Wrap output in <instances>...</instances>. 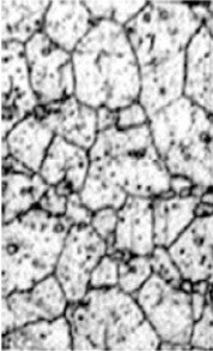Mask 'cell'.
Masks as SVG:
<instances>
[{"instance_id":"6da1fadb","label":"cell","mask_w":213,"mask_h":351,"mask_svg":"<svg viewBox=\"0 0 213 351\" xmlns=\"http://www.w3.org/2000/svg\"><path fill=\"white\" fill-rule=\"evenodd\" d=\"M72 58L79 101L119 111L139 100L141 66L125 27L98 21Z\"/></svg>"},{"instance_id":"7a4b0ae2","label":"cell","mask_w":213,"mask_h":351,"mask_svg":"<svg viewBox=\"0 0 213 351\" xmlns=\"http://www.w3.org/2000/svg\"><path fill=\"white\" fill-rule=\"evenodd\" d=\"M73 350H160V339L133 295L122 289H90L71 303Z\"/></svg>"},{"instance_id":"3957f363","label":"cell","mask_w":213,"mask_h":351,"mask_svg":"<svg viewBox=\"0 0 213 351\" xmlns=\"http://www.w3.org/2000/svg\"><path fill=\"white\" fill-rule=\"evenodd\" d=\"M71 224L40 207L1 228V298L53 276Z\"/></svg>"},{"instance_id":"277c9868","label":"cell","mask_w":213,"mask_h":351,"mask_svg":"<svg viewBox=\"0 0 213 351\" xmlns=\"http://www.w3.org/2000/svg\"><path fill=\"white\" fill-rule=\"evenodd\" d=\"M149 127L170 175L192 182L199 197L213 191V114L184 97L150 117Z\"/></svg>"},{"instance_id":"5b68a950","label":"cell","mask_w":213,"mask_h":351,"mask_svg":"<svg viewBox=\"0 0 213 351\" xmlns=\"http://www.w3.org/2000/svg\"><path fill=\"white\" fill-rule=\"evenodd\" d=\"M90 154V172L128 196L155 199L170 193L171 175L156 149L149 124L131 130L101 132Z\"/></svg>"},{"instance_id":"8992f818","label":"cell","mask_w":213,"mask_h":351,"mask_svg":"<svg viewBox=\"0 0 213 351\" xmlns=\"http://www.w3.org/2000/svg\"><path fill=\"white\" fill-rule=\"evenodd\" d=\"M203 25L190 3L147 1L125 29L141 70L186 59L190 41Z\"/></svg>"},{"instance_id":"52a82bcc","label":"cell","mask_w":213,"mask_h":351,"mask_svg":"<svg viewBox=\"0 0 213 351\" xmlns=\"http://www.w3.org/2000/svg\"><path fill=\"white\" fill-rule=\"evenodd\" d=\"M134 298L160 339V350H190L192 291L175 287L154 274Z\"/></svg>"},{"instance_id":"ba28073f","label":"cell","mask_w":213,"mask_h":351,"mask_svg":"<svg viewBox=\"0 0 213 351\" xmlns=\"http://www.w3.org/2000/svg\"><path fill=\"white\" fill-rule=\"evenodd\" d=\"M25 54L31 86L41 106L74 95L72 53L60 49L40 32L25 45Z\"/></svg>"},{"instance_id":"9c48e42d","label":"cell","mask_w":213,"mask_h":351,"mask_svg":"<svg viewBox=\"0 0 213 351\" xmlns=\"http://www.w3.org/2000/svg\"><path fill=\"white\" fill-rule=\"evenodd\" d=\"M106 254L108 244L90 225H74L68 230L54 276L70 303L85 298L90 290L92 271Z\"/></svg>"},{"instance_id":"30bf717a","label":"cell","mask_w":213,"mask_h":351,"mask_svg":"<svg viewBox=\"0 0 213 351\" xmlns=\"http://www.w3.org/2000/svg\"><path fill=\"white\" fill-rule=\"evenodd\" d=\"M39 106L30 81L25 45L1 44V138Z\"/></svg>"},{"instance_id":"8fae6325","label":"cell","mask_w":213,"mask_h":351,"mask_svg":"<svg viewBox=\"0 0 213 351\" xmlns=\"http://www.w3.org/2000/svg\"><path fill=\"white\" fill-rule=\"evenodd\" d=\"M168 250L186 282L212 287L213 210L197 215Z\"/></svg>"},{"instance_id":"7c38bea8","label":"cell","mask_w":213,"mask_h":351,"mask_svg":"<svg viewBox=\"0 0 213 351\" xmlns=\"http://www.w3.org/2000/svg\"><path fill=\"white\" fill-rule=\"evenodd\" d=\"M35 114L54 132L55 136L90 151L100 134L97 110L71 98L36 108Z\"/></svg>"},{"instance_id":"4fadbf2b","label":"cell","mask_w":213,"mask_h":351,"mask_svg":"<svg viewBox=\"0 0 213 351\" xmlns=\"http://www.w3.org/2000/svg\"><path fill=\"white\" fill-rule=\"evenodd\" d=\"M1 303L12 314L15 328L31 322L63 317L71 304L54 274L35 284L33 288L1 298Z\"/></svg>"},{"instance_id":"5bb4252c","label":"cell","mask_w":213,"mask_h":351,"mask_svg":"<svg viewBox=\"0 0 213 351\" xmlns=\"http://www.w3.org/2000/svg\"><path fill=\"white\" fill-rule=\"evenodd\" d=\"M90 170L89 151L61 137H54L39 173L49 186L63 195L81 193Z\"/></svg>"},{"instance_id":"9a60e30c","label":"cell","mask_w":213,"mask_h":351,"mask_svg":"<svg viewBox=\"0 0 213 351\" xmlns=\"http://www.w3.org/2000/svg\"><path fill=\"white\" fill-rule=\"evenodd\" d=\"M152 199L128 196L117 210V225L113 248L130 255L150 256L155 250Z\"/></svg>"},{"instance_id":"2e32d148","label":"cell","mask_w":213,"mask_h":351,"mask_svg":"<svg viewBox=\"0 0 213 351\" xmlns=\"http://www.w3.org/2000/svg\"><path fill=\"white\" fill-rule=\"evenodd\" d=\"M184 97L213 114V38L203 25L186 52Z\"/></svg>"},{"instance_id":"e0dca14e","label":"cell","mask_w":213,"mask_h":351,"mask_svg":"<svg viewBox=\"0 0 213 351\" xmlns=\"http://www.w3.org/2000/svg\"><path fill=\"white\" fill-rule=\"evenodd\" d=\"M54 137V132L33 113L17 123L1 138V156L3 159L12 156L27 169L39 173Z\"/></svg>"},{"instance_id":"ac0fdd59","label":"cell","mask_w":213,"mask_h":351,"mask_svg":"<svg viewBox=\"0 0 213 351\" xmlns=\"http://www.w3.org/2000/svg\"><path fill=\"white\" fill-rule=\"evenodd\" d=\"M95 23L84 1H51L42 33L60 49L73 53Z\"/></svg>"},{"instance_id":"d6986e66","label":"cell","mask_w":213,"mask_h":351,"mask_svg":"<svg viewBox=\"0 0 213 351\" xmlns=\"http://www.w3.org/2000/svg\"><path fill=\"white\" fill-rule=\"evenodd\" d=\"M200 197L168 193L152 199L156 247L169 248L197 217Z\"/></svg>"},{"instance_id":"ffe728a7","label":"cell","mask_w":213,"mask_h":351,"mask_svg":"<svg viewBox=\"0 0 213 351\" xmlns=\"http://www.w3.org/2000/svg\"><path fill=\"white\" fill-rule=\"evenodd\" d=\"M1 337L3 350H73L71 324L66 315L27 324Z\"/></svg>"},{"instance_id":"44dd1931","label":"cell","mask_w":213,"mask_h":351,"mask_svg":"<svg viewBox=\"0 0 213 351\" xmlns=\"http://www.w3.org/2000/svg\"><path fill=\"white\" fill-rule=\"evenodd\" d=\"M48 189L44 178L33 171L3 172V224L34 210Z\"/></svg>"},{"instance_id":"7402d4cb","label":"cell","mask_w":213,"mask_h":351,"mask_svg":"<svg viewBox=\"0 0 213 351\" xmlns=\"http://www.w3.org/2000/svg\"><path fill=\"white\" fill-rule=\"evenodd\" d=\"M51 1H1V44L25 45L44 28Z\"/></svg>"},{"instance_id":"603a6c76","label":"cell","mask_w":213,"mask_h":351,"mask_svg":"<svg viewBox=\"0 0 213 351\" xmlns=\"http://www.w3.org/2000/svg\"><path fill=\"white\" fill-rule=\"evenodd\" d=\"M79 194L83 202L92 212L109 207L120 210L128 199V195L125 191L113 186L112 183H109L103 177L90 171L87 175V182Z\"/></svg>"},{"instance_id":"cb8c5ba5","label":"cell","mask_w":213,"mask_h":351,"mask_svg":"<svg viewBox=\"0 0 213 351\" xmlns=\"http://www.w3.org/2000/svg\"><path fill=\"white\" fill-rule=\"evenodd\" d=\"M108 254H111L119 261L117 288L122 289L125 293L134 296L154 274L150 256L130 255L117 250Z\"/></svg>"},{"instance_id":"d4e9b609","label":"cell","mask_w":213,"mask_h":351,"mask_svg":"<svg viewBox=\"0 0 213 351\" xmlns=\"http://www.w3.org/2000/svg\"><path fill=\"white\" fill-rule=\"evenodd\" d=\"M92 19L126 27L141 14L147 1H84Z\"/></svg>"},{"instance_id":"484cf974","label":"cell","mask_w":213,"mask_h":351,"mask_svg":"<svg viewBox=\"0 0 213 351\" xmlns=\"http://www.w3.org/2000/svg\"><path fill=\"white\" fill-rule=\"evenodd\" d=\"M150 261L154 274L165 279V282L182 288L184 277L178 265L175 263L174 258H171L168 248L156 247L155 250L151 253Z\"/></svg>"},{"instance_id":"4316f807","label":"cell","mask_w":213,"mask_h":351,"mask_svg":"<svg viewBox=\"0 0 213 351\" xmlns=\"http://www.w3.org/2000/svg\"><path fill=\"white\" fill-rule=\"evenodd\" d=\"M189 346L190 350H213V308L210 298L203 315L194 322Z\"/></svg>"},{"instance_id":"83f0119b","label":"cell","mask_w":213,"mask_h":351,"mask_svg":"<svg viewBox=\"0 0 213 351\" xmlns=\"http://www.w3.org/2000/svg\"><path fill=\"white\" fill-rule=\"evenodd\" d=\"M119 284V261L111 254H106L92 271L90 289L115 288Z\"/></svg>"},{"instance_id":"f1b7e54d","label":"cell","mask_w":213,"mask_h":351,"mask_svg":"<svg viewBox=\"0 0 213 351\" xmlns=\"http://www.w3.org/2000/svg\"><path fill=\"white\" fill-rule=\"evenodd\" d=\"M117 225V210L115 208H102L94 212L92 215L90 226L102 239L106 241V243L108 244V252L113 248Z\"/></svg>"},{"instance_id":"f546056e","label":"cell","mask_w":213,"mask_h":351,"mask_svg":"<svg viewBox=\"0 0 213 351\" xmlns=\"http://www.w3.org/2000/svg\"><path fill=\"white\" fill-rule=\"evenodd\" d=\"M150 121L149 114L139 101L131 104L117 111V125L119 130H131L147 125Z\"/></svg>"},{"instance_id":"4dcf8cb0","label":"cell","mask_w":213,"mask_h":351,"mask_svg":"<svg viewBox=\"0 0 213 351\" xmlns=\"http://www.w3.org/2000/svg\"><path fill=\"white\" fill-rule=\"evenodd\" d=\"M92 215H94V212L83 202L79 193H73L71 195H68L66 213L63 217L66 218L71 226L90 225Z\"/></svg>"},{"instance_id":"1f68e13d","label":"cell","mask_w":213,"mask_h":351,"mask_svg":"<svg viewBox=\"0 0 213 351\" xmlns=\"http://www.w3.org/2000/svg\"><path fill=\"white\" fill-rule=\"evenodd\" d=\"M68 196L60 194L55 186H49L48 191L40 201L41 210L54 217H63L66 213Z\"/></svg>"},{"instance_id":"d6a6232c","label":"cell","mask_w":213,"mask_h":351,"mask_svg":"<svg viewBox=\"0 0 213 351\" xmlns=\"http://www.w3.org/2000/svg\"><path fill=\"white\" fill-rule=\"evenodd\" d=\"M117 111H112L109 108H97V124L100 132L108 130L117 125Z\"/></svg>"},{"instance_id":"836d02e7","label":"cell","mask_w":213,"mask_h":351,"mask_svg":"<svg viewBox=\"0 0 213 351\" xmlns=\"http://www.w3.org/2000/svg\"><path fill=\"white\" fill-rule=\"evenodd\" d=\"M193 183L179 176H171L170 181V191L174 193L175 195H190L193 194Z\"/></svg>"},{"instance_id":"e575fe53","label":"cell","mask_w":213,"mask_h":351,"mask_svg":"<svg viewBox=\"0 0 213 351\" xmlns=\"http://www.w3.org/2000/svg\"><path fill=\"white\" fill-rule=\"evenodd\" d=\"M203 27L208 29V33H210V35L213 38V15L210 14L208 20L203 22Z\"/></svg>"},{"instance_id":"d590c367","label":"cell","mask_w":213,"mask_h":351,"mask_svg":"<svg viewBox=\"0 0 213 351\" xmlns=\"http://www.w3.org/2000/svg\"><path fill=\"white\" fill-rule=\"evenodd\" d=\"M208 12H210L211 15H213V1H210V3H208Z\"/></svg>"},{"instance_id":"8d00e7d4","label":"cell","mask_w":213,"mask_h":351,"mask_svg":"<svg viewBox=\"0 0 213 351\" xmlns=\"http://www.w3.org/2000/svg\"><path fill=\"white\" fill-rule=\"evenodd\" d=\"M210 298H211V304H212L213 308V285L210 288Z\"/></svg>"}]
</instances>
